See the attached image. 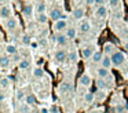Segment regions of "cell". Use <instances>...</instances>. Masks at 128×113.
<instances>
[{
  "mask_svg": "<svg viewBox=\"0 0 128 113\" xmlns=\"http://www.w3.org/2000/svg\"><path fill=\"white\" fill-rule=\"evenodd\" d=\"M3 52L7 54V55H15V54H18V47L15 46V44H12V43H8V44L4 46Z\"/></svg>",
  "mask_w": 128,
  "mask_h": 113,
  "instance_id": "9a60e30c",
  "label": "cell"
},
{
  "mask_svg": "<svg viewBox=\"0 0 128 113\" xmlns=\"http://www.w3.org/2000/svg\"><path fill=\"white\" fill-rule=\"evenodd\" d=\"M100 66L102 68H106V69H110L112 66H113V62H112V57H109V55H105L102 59V62H100Z\"/></svg>",
  "mask_w": 128,
  "mask_h": 113,
  "instance_id": "d4e9b609",
  "label": "cell"
},
{
  "mask_svg": "<svg viewBox=\"0 0 128 113\" xmlns=\"http://www.w3.org/2000/svg\"><path fill=\"white\" fill-rule=\"evenodd\" d=\"M124 48H125V51L128 52V41H125V43H124Z\"/></svg>",
  "mask_w": 128,
  "mask_h": 113,
  "instance_id": "60d3db41",
  "label": "cell"
},
{
  "mask_svg": "<svg viewBox=\"0 0 128 113\" xmlns=\"http://www.w3.org/2000/svg\"><path fill=\"white\" fill-rule=\"evenodd\" d=\"M127 2H128V0H127Z\"/></svg>",
  "mask_w": 128,
  "mask_h": 113,
  "instance_id": "7dc6e473",
  "label": "cell"
},
{
  "mask_svg": "<svg viewBox=\"0 0 128 113\" xmlns=\"http://www.w3.org/2000/svg\"><path fill=\"white\" fill-rule=\"evenodd\" d=\"M15 98H17V101H18V102H22V101H25L26 94L22 90H18V91H17V94H15Z\"/></svg>",
  "mask_w": 128,
  "mask_h": 113,
  "instance_id": "d6a6232c",
  "label": "cell"
},
{
  "mask_svg": "<svg viewBox=\"0 0 128 113\" xmlns=\"http://www.w3.org/2000/svg\"><path fill=\"white\" fill-rule=\"evenodd\" d=\"M95 84H96L98 90H102V91H108L112 88V85H113V81H108L106 79H99L98 77V80L95 81Z\"/></svg>",
  "mask_w": 128,
  "mask_h": 113,
  "instance_id": "30bf717a",
  "label": "cell"
},
{
  "mask_svg": "<svg viewBox=\"0 0 128 113\" xmlns=\"http://www.w3.org/2000/svg\"><path fill=\"white\" fill-rule=\"evenodd\" d=\"M10 63H11L10 55H7V54H4V52H2V58H0V66H2V69L8 68Z\"/></svg>",
  "mask_w": 128,
  "mask_h": 113,
  "instance_id": "44dd1931",
  "label": "cell"
},
{
  "mask_svg": "<svg viewBox=\"0 0 128 113\" xmlns=\"http://www.w3.org/2000/svg\"><path fill=\"white\" fill-rule=\"evenodd\" d=\"M109 3V8L117 11V10H122V6H121V0H108Z\"/></svg>",
  "mask_w": 128,
  "mask_h": 113,
  "instance_id": "603a6c76",
  "label": "cell"
},
{
  "mask_svg": "<svg viewBox=\"0 0 128 113\" xmlns=\"http://www.w3.org/2000/svg\"><path fill=\"white\" fill-rule=\"evenodd\" d=\"M32 47H33V48H37V43H34V41H32V44H30Z\"/></svg>",
  "mask_w": 128,
  "mask_h": 113,
  "instance_id": "b9f144b4",
  "label": "cell"
},
{
  "mask_svg": "<svg viewBox=\"0 0 128 113\" xmlns=\"http://www.w3.org/2000/svg\"><path fill=\"white\" fill-rule=\"evenodd\" d=\"M94 17L96 19H106L109 17V7L108 6H100V7H95Z\"/></svg>",
  "mask_w": 128,
  "mask_h": 113,
  "instance_id": "8992f818",
  "label": "cell"
},
{
  "mask_svg": "<svg viewBox=\"0 0 128 113\" xmlns=\"http://www.w3.org/2000/svg\"><path fill=\"white\" fill-rule=\"evenodd\" d=\"M36 10H37V13H39V14L46 13V11H47V4H46L44 0H39V2L36 3Z\"/></svg>",
  "mask_w": 128,
  "mask_h": 113,
  "instance_id": "4316f807",
  "label": "cell"
},
{
  "mask_svg": "<svg viewBox=\"0 0 128 113\" xmlns=\"http://www.w3.org/2000/svg\"><path fill=\"white\" fill-rule=\"evenodd\" d=\"M12 2H18V0H12Z\"/></svg>",
  "mask_w": 128,
  "mask_h": 113,
  "instance_id": "bcb514c9",
  "label": "cell"
},
{
  "mask_svg": "<svg viewBox=\"0 0 128 113\" xmlns=\"http://www.w3.org/2000/svg\"><path fill=\"white\" fill-rule=\"evenodd\" d=\"M29 66H30V59H29V58H24V59L18 63V68H20L21 70H26V69H29Z\"/></svg>",
  "mask_w": 128,
  "mask_h": 113,
  "instance_id": "f1b7e54d",
  "label": "cell"
},
{
  "mask_svg": "<svg viewBox=\"0 0 128 113\" xmlns=\"http://www.w3.org/2000/svg\"><path fill=\"white\" fill-rule=\"evenodd\" d=\"M114 110H116V113H125L127 110H125V105L124 103H117L116 106H114Z\"/></svg>",
  "mask_w": 128,
  "mask_h": 113,
  "instance_id": "e575fe53",
  "label": "cell"
},
{
  "mask_svg": "<svg viewBox=\"0 0 128 113\" xmlns=\"http://www.w3.org/2000/svg\"><path fill=\"white\" fill-rule=\"evenodd\" d=\"M95 70H96V76L99 77V79H109V77L112 76V74H110V69H106V68L99 66V68L95 69Z\"/></svg>",
  "mask_w": 128,
  "mask_h": 113,
  "instance_id": "2e32d148",
  "label": "cell"
},
{
  "mask_svg": "<svg viewBox=\"0 0 128 113\" xmlns=\"http://www.w3.org/2000/svg\"><path fill=\"white\" fill-rule=\"evenodd\" d=\"M112 62H113L114 68H121L125 62H127V58H125V54L120 50H117L113 55H112Z\"/></svg>",
  "mask_w": 128,
  "mask_h": 113,
  "instance_id": "6da1fadb",
  "label": "cell"
},
{
  "mask_svg": "<svg viewBox=\"0 0 128 113\" xmlns=\"http://www.w3.org/2000/svg\"><path fill=\"white\" fill-rule=\"evenodd\" d=\"M90 113H102V112H100V110H91Z\"/></svg>",
  "mask_w": 128,
  "mask_h": 113,
  "instance_id": "ee69618b",
  "label": "cell"
},
{
  "mask_svg": "<svg viewBox=\"0 0 128 113\" xmlns=\"http://www.w3.org/2000/svg\"><path fill=\"white\" fill-rule=\"evenodd\" d=\"M10 84H11V79L10 77H6V76L2 77V80H0V87H2V90L4 91L6 88H8Z\"/></svg>",
  "mask_w": 128,
  "mask_h": 113,
  "instance_id": "83f0119b",
  "label": "cell"
},
{
  "mask_svg": "<svg viewBox=\"0 0 128 113\" xmlns=\"http://www.w3.org/2000/svg\"><path fill=\"white\" fill-rule=\"evenodd\" d=\"M22 15L25 17L26 19H28V18H32V15H33V6H32L30 3H26V4H24V7H22Z\"/></svg>",
  "mask_w": 128,
  "mask_h": 113,
  "instance_id": "e0dca14e",
  "label": "cell"
},
{
  "mask_svg": "<svg viewBox=\"0 0 128 113\" xmlns=\"http://www.w3.org/2000/svg\"><path fill=\"white\" fill-rule=\"evenodd\" d=\"M68 54H69V52H68L65 48H59V50H56V51L54 52V59H55L56 62L62 63V62H65V61L68 59Z\"/></svg>",
  "mask_w": 128,
  "mask_h": 113,
  "instance_id": "9c48e42d",
  "label": "cell"
},
{
  "mask_svg": "<svg viewBox=\"0 0 128 113\" xmlns=\"http://www.w3.org/2000/svg\"><path fill=\"white\" fill-rule=\"evenodd\" d=\"M20 112H21V113H32V112H30V106H29L28 103H21Z\"/></svg>",
  "mask_w": 128,
  "mask_h": 113,
  "instance_id": "836d02e7",
  "label": "cell"
},
{
  "mask_svg": "<svg viewBox=\"0 0 128 113\" xmlns=\"http://www.w3.org/2000/svg\"><path fill=\"white\" fill-rule=\"evenodd\" d=\"M18 26H20V21H18V18H15V17H11L10 19H7V21L3 22V28L7 32H14V30L18 29Z\"/></svg>",
  "mask_w": 128,
  "mask_h": 113,
  "instance_id": "277c9868",
  "label": "cell"
},
{
  "mask_svg": "<svg viewBox=\"0 0 128 113\" xmlns=\"http://www.w3.org/2000/svg\"><path fill=\"white\" fill-rule=\"evenodd\" d=\"M68 28H69V24H68L66 18L59 19V21L54 22V25H52V29L55 33H65L68 30Z\"/></svg>",
  "mask_w": 128,
  "mask_h": 113,
  "instance_id": "5b68a950",
  "label": "cell"
},
{
  "mask_svg": "<svg viewBox=\"0 0 128 113\" xmlns=\"http://www.w3.org/2000/svg\"><path fill=\"white\" fill-rule=\"evenodd\" d=\"M50 19L51 21H54V22H56V21H59V19H64L65 17H64V11L61 10V8H58V7H54V8H51V11H50Z\"/></svg>",
  "mask_w": 128,
  "mask_h": 113,
  "instance_id": "ba28073f",
  "label": "cell"
},
{
  "mask_svg": "<svg viewBox=\"0 0 128 113\" xmlns=\"http://www.w3.org/2000/svg\"><path fill=\"white\" fill-rule=\"evenodd\" d=\"M87 6H95V0H86Z\"/></svg>",
  "mask_w": 128,
  "mask_h": 113,
  "instance_id": "f35d334b",
  "label": "cell"
},
{
  "mask_svg": "<svg viewBox=\"0 0 128 113\" xmlns=\"http://www.w3.org/2000/svg\"><path fill=\"white\" fill-rule=\"evenodd\" d=\"M56 44L61 47H65L68 46V43H69V39H68V36L65 35V33H56Z\"/></svg>",
  "mask_w": 128,
  "mask_h": 113,
  "instance_id": "ac0fdd59",
  "label": "cell"
},
{
  "mask_svg": "<svg viewBox=\"0 0 128 113\" xmlns=\"http://www.w3.org/2000/svg\"><path fill=\"white\" fill-rule=\"evenodd\" d=\"M108 96V91H102V90H98L96 92H95V101H99L102 102L103 99Z\"/></svg>",
  "mask_w": 128,
  "mask_h": 113,
  "instance_id": "1f68e13d",
  "label": "cell"
},
{
  "mask_svg": "<svg viewBox=\"0 0 128 113\" xmlns=\"http://www.w3.org/2000/svg\"><path fill=\"white\" fill-rule=\"evenodd\" d=\"M21 41H22L25 46H30V44H32V39L29 37L28 35H22V37H21Z\"/></svg>",
  "mask_w": 128,
  "mask_h": 113,
  "instance_id": "d590c367",
  "label": "cell"
},
{
  "mask_svg": "<svg viewBox=\"0 0 128 113\" xmlns=\"http://www.w3.org/2000/svg\"><path fill=\"white\" fill-rule=\"evenodd\" d=\"M124 105H125V110L128 112V103H124Z\"/></svg>",
  "mask_w": 128,
  "mask_h": 113,
  "instance_id": "f6af8a7d",
  "label": "cell"
},
{
  "mask_svg": "<svg viewBox=\"0 0 128 113\" xmlns=\"http://www.w3.org/2000/svg\"><path fill=\"white\" fill-rule=\"evenodd\" d=\"M106 0H95V7H100V6H105Z\"/></svg>",
  "mask_w": 128,
  "mask_h": 113,
  "instance_id": "8d00e7d4",
  "label": "cell"
},
{
  "mask_svg": "<svg viewBox=\"0 0 128 113\" xmlns=\"http://www.w3.org/2000/svg\"><path fill=\"white\" fill-rule=\"evenodd\" d=\"M12 15V7L11 4H8V3H3L2 4V7H0V18H2V21H7V19H10Z\"/></svg>",
  "mask_w": 128,
  "mask_h": 113,
  "instance_id": "7a4b0ae2",
  "label": "cell"
},
{
  "mask_svg": "<svg viewBox=\"0 0 128 113\" xmlns=\"http://www.w3.org/2000/svg\"><path fill=\"white\" fill-rule=\"evenodd\" d=\"M68 61L70 63H76L78 61V52L77 50H70L69 54H68Z\"/></svg>",
  "mask_w": 128,
  "mask_h": 113,
  "instance_id": "cb8c5ba5",
  "label": "cell"
},
{
  "mask_svg": "<svg viewBox=\"0 0 128 113\" xmlns=\"http://www.w3.org/2000/svg\"><path fill=\"white\" fill-rule=\"evenodd\" d=\"M36 21H37V24H40V25H46L50 21V15H48L47 13H42V14L37 13L36 14Z\"/></svg>",
  "mask_w": 128,
  "mask_h": 113,
  "instance_id": "ffe728a7",
  "label": "cell"
},
{
  "mask_svg": "<svg viewBox=\"0 0 128 113\" xmlns=\"http://www.w3.org/2000/svg\"><path fill=\"white\" fill-rule=\"evenodd\" d=\"M84 15H86V10L83 7H74L72 11V18L76 19V21H83L84 19Z\"/></svg>",
  "mask_w": 128,
  "mask_h": 113,
  "instance_id": "8fae6325",
  "label": "cell"
},
{
  "mask_svg": "<svg viewBox=\"0 0 128 113\" xmlns=\"http://www.w3.org/2000/svg\"><path fill=\"white\" fill-rule=\"evenodd\" d=\"M72 91V85H70L69 81H61L58 84V92L61 94V95H64V94H68Z\"/></svg>",
  "mask_w": 128,
  "mask_h": 113,
  "instance_id": "4fadbf2b",
  "label": "cell"
},
{
  "mask_svg": "<svg viewBox=\"0 0 128 113\" xmlns=\"http://www.w3.org/2000/svg\"><path fill=\"white\" fill-rule=\"evenodd\" d=\"M50 113H58V107H56V105H51L50 106Z\"/></svg>",
  "mask_w": 128,
  "mask_h": 113,
  "instance_id": "74e56055",
  "label": "cell"
},
{
  "mask_svg": "<svg viewBox=\"0 0 128 113\" xmlns=\"http://www.w3.org/2000/svg\"><path fill=\"white\" fill-rule=\"evenodd\" d=\"M116 51H117V47H116V44H114V43H112V41H106V43L103 44V54H105V55L112 57Z\"/></svg>",
  "mask_w": 128,
  "mask_h": 113,
  "instance_id": "7c38bea8",
  "label": "cell"
},
{
  "mask_svg": "<svg viewBox=\"0 0 128 113\" xmlns=\"http://www.w3.org/2000/svg\"><path fill=\"white\" fill-rule=\"evenodd\" d=\"M103 57H105L103 51H99V50H96V51H95V54L92 55V58H91V62L94 63V65H98V63L100 65V62H102Z\"/></svg>",
  "mask_w": 128,
  "mask_h": 113,
  "instance_id": "d6986e66",
  "label": "cell"
},
{
  "mask_svg": "<svg viewBox=\"0 0 128 113\" xmlns=\"http://www.w3.org/2000/svg\"><path fill=\"white\" fill-rule=\"evenodd\" d=\"M95 51H96V46H94V44H88V46H84L83 48H81V58H83L84 61L91 59L92 55L95 54Z\"/></svg>",
  "mask_w": 128,
  "mask_h": 113,
  "instance_id": "3957f363",
  "label": "cell"
},
{
  "mask_svg": "<svg viewBox=\"0 0 128 113\" xmlns=\"http://www.w3.org/2000/svg\"><path fill=\"white\" fill-rule=\"evenodd\" d=\"M77 32H78L77 28H74V26H69V28H68V30L65 32V35L68 36V39H69V40H74V39L77 37Z\"/></svg>",
  "mask_w": 128,
  "mask_h": 113,
  "instance_id": "7402d4cb",
  "label": "cell"
},
{
  "mask_svg": "<svg viewBox=\"0 0 128 113\" xmlns=\"http://www.w3.org/2000/svg\"><path fill=\"white\" fill-rule=\"evenodd\" d=\"M43 63H44V59H43V58H40V59H39V66H42Z\"/></svg>",
  "mask_w": 128,
  "mask_h": 113,
  "instance_id": "ab89813d",
  "label": "cell"
},
{
  "mask_svg": "<svg viewBox=\"0 0 128 113\" xmlns=\"http://www.w3.org/2000/svg\"><path fill=\"white\" fill-rule=\"evenodd\" d=\"M32 113H42V110H40V109H34V110H32Z\"/></svg>",
  "mask_w": 128,
  "mask_h": 113,
  "instance_id": "7bdbcfd3",
  "label": "cell"
},
{
  "mask_svg": "<svg viewBox=\"0 0 128 113\" xmlns=\"http://www.w3.org/2000/svg\"><path fill=\"white\" fill-rule=\"evenodd\" d=\"M77 29H78V32L83 33V35L90 33V32H91V29H92V25H91V22H90V19L84 18L83 21H80V22H78Z\"/></svg>",
  "mask_w": 128,
  "mask_h": 113,
  "instance_id": "52a82bcc",
  "label": "cell"
},
{
  "mask_svg": "<svg viewBox=\"0 0 128 113\" xmlns=\"http://www.w3.org/2000/svg\"><path fill=\"white\" fill-rule=\"evenodd\" d=\"M25 103H28L29 106H34L36 105V96H34V94H26Z\"/></svg>",
  "mask_w": 128,
  "mask_h": 113,
  "instance_id": "4dcf8cb0",
  "label": "cell"
},
{
  "mask_svg": "<svg viewBox=\"0 0 128 113\" xmlns=\"http://www.w3.org/2000/svg\"><path fill=\"white\" fill-rule=\"evenodd\" d=\"M83 99H84V102H86V103H92V102L95 101V94H94V92H90V91H87V92L84 94Z\"/></svg>",
  "mask_w": 128,
  "mask_h": 113,
  "instance_id": "f546056e",
  "label": "cell"
},
{
  "mask_svg": "<svg viewBox=\"0 0 128 113\" xmlns=\"http://www.w3.org/2000/svg\"><path fill=\"white\" fill-rule=\"evenodd\" d=\"M91 77L88 76V74H81L80 76V79H78V85H80V87H83V88H88L90 85H91Z\"/></svg>",
  "mask_w": 128,
  "mask_h": 113,
  "instance_id": "5bb4252c",
  "label": "cell"
},
{
  "mask_svg": "<svg viewBox=\"0 0 128 113\" xmlns=\"http://www.w3.org/2000/svg\"><path fill=\"white\" fill-rule=\"evenodd\" d=\"M44 69L42 68V66H36V68L32 70V74H33L36 79H42V77H44Z\"/></svg>",
  "mask_w": 128,
  "mask_h": 113,
  "instance_id": "484cf974",
  "label": "cell"
}]
</instances>
